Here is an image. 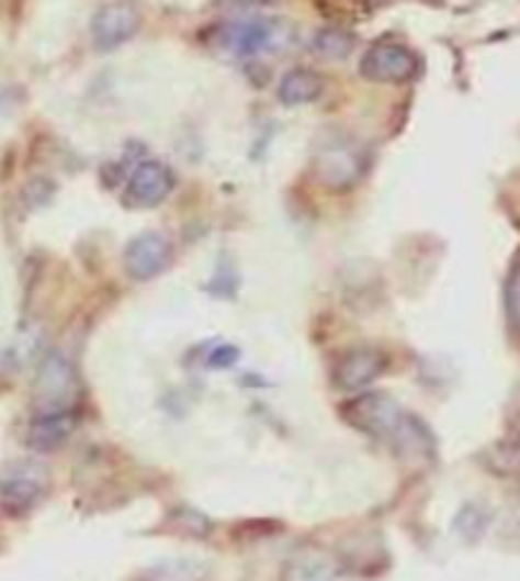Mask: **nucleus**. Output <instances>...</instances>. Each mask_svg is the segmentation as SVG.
<instances>
[{
	"label": "nucleus",
	"instance_id": "obj_1",
	"mask_svg": "<svg viewBox=\"0 0 520 581\" xmlns=\"http://www.w3.org/2000/svg\"><path fill=\"white\" fill-rule=\"evenodd\" d=\"M77 372L72 362L61 355H49L42 362L34 386L36 416H54V413H72L77 398Z\"/></svg>",
	"mask_w": 520,
	"mask_h": 581
},
{
	"label": "nucleus",
	"instance_id": "obj_2",
	"mask_svg": "<svg viewBox=\"0 0 520 581\" xmlns=\"http://www.w3.org/2000/svg\"><path fill=\"white\" fill-rule=\"evenodd\" d=\"M342 416L362 434L388 442L398 439L408 421V413L393 398L381 393L354 398L342 409Z\"/></svg>",
	"mask_w": 520,
	"mask_h": 581
},
{
	"label": "nucleus",
	"instance_id": "obj_3",
	"mask_svg": "<svg viewBox=\"0 0 520 581\" xmlns=\"http://www.w3.org/2000/svg\"><path fill=\"white\" fill-rule=\"evenodd\" d=\"M46 490H49V469L38 461H21L0 480V505L8 513L23 515L42 503Z\"/></svg>",
	"mask_w": 520,
	"mask_h": 581
},
{
	"label": "nucleus",
	"instance_id": "obj_4",
	"mask_svg": "<svg viewBox=\"0 0 520 581\" xmlns=\"http://www.w3.org/2000/svg\"><path fill=\"white\" fill-rule=\"evenodd\" d=\"M419 71V59L406 46L381 42L370 46L365 57L360 62V75L370 82H385V85H400L416 77Z\"/></svg>",
	"mask_w": 520,
	"mask_h": 581
},
{
	"label": "nucleus",
	"instance_id": "obj_5",
	"mask_svg": "<svg viewBox=\"0 0 520 581\" xmlns=\"http://www.w3.org/2000/svg\"><path fill=\"white\" fill-rule=\"evenodd\" d=\"M171 260V245L159 233H144L125 248V270L136 281H148L159 276Z\"/></svg>",
	"mask_w": 520,
	"mask_h": 581
},
{
	"label": "nucleus",
	"instance_id": "obj_6",
	"mask_svg": "<svg viewBox=\"0 0 520 581\" xmlns=\"http://www.w3.org/2000/svg\"><path fill=\"white\" fill-rule=\"evenodd\" d=\"M140 15L128 3H110L100 8L92 19V36L100 49H115L133 38L138 31Z\"/></svg>",
	"mask_w": 520,
	"mask_h": 581
},
{
	"label": "nucleus",
	"instance_id": "obj_7",
	"mask_svg": "<svg viewBox=\"0 0 520 581\" xmlns=\"http://www.w3.org/2000/svg\"><path fill=\"white\" fill-rule=\"evenodd\" d=\"M223 44L227 49L248 57V54H258L271 49L279 44V23L268 19H246L227 23L223 31Z\"/></svg>",
	"mask_w": 520,
	"mask_h": 581
},
{
	"label": "nucleus",
	"instance_id": "obj_8",
	"mask_svg": "<svg viewBox=\"0 0 520 581\" xmlns=\"http://www.w3.org/2000/svg\"><path fill=\"white\" fill-rule=\"evenodd\" d=\"M173 189V177L159 161H144L128 181V199L138 206H154L163 202Z\"/></svg>",
	"mask_w": 520,
	"mask_h": 581
},
{
	"label": "nucleus",
	"instance_id": "obj_9",
	"mask_svg": "<svg viewBox=\"0 0 520 581\" xmlns=\"http://www.w3.org/2000/svg\"><path fill=\"white\" fill-rule=\"evenodd\" d=\"M385 370L383 353L370 347H360L347 353L337 365V386L344 390H360L381 376Z\"/></svg>",
	"mask_w": 520,
	"mask_h": 581
},
{
	"label": "nucleus",
	"instance_id": "obj_10",
	"mask_svg": "<svg viewBox=\"0 0 520 581\" xmlns=\"http://www.w3.org/2000/svg\"><path fill=\"white\" fill-rule=\"evenodd\" d=\"M340 569L332 556L317 551V548H304L291 556L283 567L281 581H335Z\"/></svg>",
	"mask_w": 520,
	"mask_h": 581
},
{
	"label": "nucleus",
	"instance_id": "obj_11",
	"mask_svg": "<svg viewBox=\"0 0 520 581\" xmlns=\"http://www.w3.org/2000/svg\"><path fill=\"white\" fill-rule=\"evenodd\" d=\"M77 426L72 413H54V416H36L29 428V444L38 451H52L72 436Z\"/></svg>",
	"mask_w": 520,
	"mask_h": 581
},
{
	"label": "nucleus",
	"instance_id": "obj_12",
	"mask_svg": "<svg viewBox=\"0 0 520 581\" xmlns=\"http://www.w3.org/2000/svg\"><path fill=\"white\" fill-rule=\"evenodd\" d=\"M321 94V77L312 69H294L281 79L279 98L283 105H304Z\"/></svg>",
	"mask_w": 520,
	"mask_h": 581
},
{
	"label": "nucleus",
	"instance_id": "obj_13",
	"mask_svg": "<svg viewBox=\"0 0 520 581\" xmlns=\"http://www.w3.org/2000/svg\"><path fill=\"white\" fill-rule=\"evenodd\" d=\"M319 177L327 187H350L352 181L360 177V161L350 154H340V150H337V154H327L321 156L319 161Z\"/></svg>",
	"mask_w": 520,
	"mask_h": 581
},
{
	"label": "nucleus",
	"instance_id": "obj_14",
	"mask_svg": "<svg viewBox=\"0 0 520 581\" xmlns=\"http://www.w3.org/2000/svg\"><path fill=\"white\" fill-rule=\"evenodd\" d=\"M312 46H314V52L319 54V57L337 62V59L350 57L352 49H354V36L347 34L344 29L329 26V29H321V31H317V34H314Z\"/></svg>",
	"mask_w": 520,
	"mask_h": 581
},
{
	"label": "nucleus",
	"instance_id": "obj_15",
	"mask_svg": "<svg viewBox=\"0 0 520 581\" xmlns=\"http://www.w3.org/2000/svg\"><path fill=\"white\" fill-rule=\"evenodd\" d=\"M487 525H490V513H487L485 507L477 505V503L464 505L460 515H456V530H460V536L467 538V540L483 538Z\"/></svg>",
	"mask_w": 520,
	"mask_h": 581
},
{
	"label": "nucleus",
	"instance_id": "obj_16",
	"mask_svg": "<svg viewBox=\"0 0 520 581\" xmlns=\"http://www.w3.org/2000/svg\"><path fill=\"white\" fill-rule=\"evenodd\" d=\"M167 523L173 533H179V536L204 538L210 533L207 517H204L202 513H196V511H186V507H181V511L173 513Z\"/></svg>",
	"mask_w": 520,
	"mask_h": 581
},
{
	"label": "nucleus",
	"instance_id": "obj_17",
	"mask_svg": "<svg viewBox=\"0 0 520 581\" xmlns=\"http://www.w3.org/2000/svg\"><path fill=\"white\" fill-rule=\"evenodd\" d=\"M506 314L510 329L520 337V258L513 262L506 281Z\"/></svg>",
	"mask_w": 520,
	"mask_h": 581
},
{
	"label": "nucleus",
	"instance_id": "obj_18",
	"mask_svg": "<svg viewBox=\"0 0 520 581\" xmlns=\"http://www.w3.org/2000/svg\"><path fill=\"white\" fill-rule=\"evenodd\" d=\"M233 5H260V3H271V0H227Z\"/></svg>",
	"mask_w": 520,
	"mask_h": 581
}]
</instances>
